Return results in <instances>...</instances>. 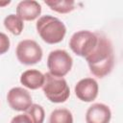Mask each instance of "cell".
I'll return each mask as SVG.
<instances>
[{
    "mask_svg": "<svg viewBox=\"0 0 123 123\" xmlns=\"http://www.w3.org/2000/svg\"><path fill=\"white\" fill-rule=\"evenodd\" d=\"M97 35L96 46L85 59L87 62L90 72L98 78H103L110 74L113 68L114 54L111 40L103 35Z\"/></svg>",
    "mask_w": 123,
    "mask_h": 123,
    "instance_id": "cell-1",
    "label": "cell"
},
{
    "mask_svg": "<svg viewBox=\"0 0 123 123\" xmlns=\"http://www.w3.org/2000/svg\"><path fill=\"white\" fill-rule=\"evenodd\" d=\"M37 31L44 42L55 44L63 39L66 28L59 18L52 15H43L37 22Z\"/></svg>",
    "mask_w": 123,
    "mask_h": 123,
    "instance_id": "cell-2",
    "label": "cell"
},
{
    "mask_svg": "<svg viewBox=\"0 0 123 123\" xmlns=\"http://www.w3.org/2000/svg\"><path fill=\"white\" fill-rule=\"evenodd\" d=\"M42 90L46 98L53 103L65 102L70 95V89L65 79L53 76L49 72L44 74Z\"/></svg>",
    "mask_w": 123,
    "mask_h": 123,
    "instance_id": "cell-3",
    "label": "cell"
},
{
    "mask_svg": "<svg viewBox=\"0 0 123 123\" xmlns=\"http://www.w3.org/2000/svg\"><path fill=\"white\" fill-rule=\"evenodd\" d=\"M97 40V34L90 31L83 30L72 35L69 40V47L77 56L86 58L96 46Z\"/></svg>",
    "mask_w": 123,
    "mask_h": 123,
    "instance_id": "cell-4",
    "label": "cell"
},
{
    "mask_svg": "<svg viewBox=\"0 0 123 123\" xmlns=\"http://www.w3.org/2000/svg\"><path fill=\"white\" fill-rule=\"evenodd\" d=\"M73 60L65 50L51 51L47 58V67L49 73L56 77L65 76L71 69Z\"/></svg>",
    "mask_w": 123,
    "mask_h": 123,
    "instance_id": "cell-5",
    "label": "cell"
},
{
    "mask_svg": "<svg viewBox=\"0 0 123 123\" xmlns=\"http://www.w3.org/2000/svg\"><path fill=\"white\" fill-rule=\"evenodd\" d=\"M17 60L26 65L36 64L42 59V49L41 47L32 39L21 40L15 51Z\"/></svg>",
    "mask_w": 123,
    "mask_h": 123,
    "instance_id": "cell-6",
    "label": "cell"
},
{
    "mask_svg": "<svg viewBox=\"0 0 123 123\" xmlns=\"http://www.w3.org/2000/svg\"><path fill=\"white\" fill-rule=\"evenodd\" d=\"M10 107L17 111H25L32 105V97L28 90L23 87H12L7 95Z\"/></svg>",
    "mask_w": 123,
    "mask_h": 123,
    "instance_id": "cell-7",
    "label": "cell"
},
{
    "mask_svg": "<svg viewBox=\"0 0 123 123\" xmlns=\"http://www.w3.org/2000/svg\"><path fill=\"white\" fill-rule=\"evenodd\" d=\"M98 84L92 78H85L80 80L75 86L76 96L84 102H91L98 95Z\"/></svg>",
    "mask_w": 123,
    "mask_h": 123,
    "instance_id": "cell-8",
    "label": "cell"
},
{
    "mask_svg": "<svg viewBox=\"0 0 123 123\" xmlns=\"http://www.w3.org/2000/svg\"><path fill=\"white\" fill-rule=\"evenodd\" d=\"M111 117L110 108L102 103L91 105L86 113V123H109Z\"/></svg>",
    "mask_w": 123,
    "mask_h": 123,
    "instance_id": "cell-9",
    "label": "cell"
},
{
    "mask_svg": "<svg viewBox=\"0 0 123 123\" xmlns=\"http://www.w3.org/2000/svg\"><path fill=\"white\" fill-rule=\"evenodd\" d=\"M41 13V6L34 0H24L16 7V15L22 20L32 21L37 19Z\"/></svg>",
    "mask_w": 123,
    "mask_h": 123,
    "instance_id": "cell-10",
    "label": "cell"
},
{
    "mask_svg": "<svg viewBox=\"0 0 123 123\" xmlns=\"http://www.w3.org/2000/svg\"><path fill=\"white\" fill-rule=\"evenodd\" d=\"M20 83L30 89H37L44 83V75L38 70L29 69L21 74Z\"/></svg>",
    "mask_w": 123,
    "mask_h": 123,
    "instance_id": "cell-11",
    "label": "cell"
},
{
    "mask_svg": "<svg viewBox=\"0 0 123 123\" xmlns=\"http://www.w3.org/2000/svg\"><path fill=\"white\" fill-rule=\"evenodd\" d=\"M4 26L12 35L18 36L23 31L24 23H23V20L20 17H18L16 14H12H12H9L8 16L5 17Z\"/></svg>",
    "mask_w": 123,
    "mask_h": 123,
    "instance_id": "cell-12",
    "label": "cell"
},
{
    "mask_svg": "<svg viewBox=\"0 0 123 123\" xmlns=\"http://www.w3.org/2000/svg\"><path fill=\"white\" fill-rule=\"evenodd\" d=\"M49 123H73L72 113L66 109L54 110L50 114Z\"/></svg>",
    "mask_w": 123,
    "mask_h": 123,
    "instance_id": "cell-13",
    "label": "cell"
},
{
    "mask_svg": "<svg viewBox=\"0 0 123 123\" xmlns=\"http://www.w3.org/2000/svg\"><path fill=\"white\" fill-rule=\"evenodd\" d=\"M44 3L52 11L59 13H67L75 9V3L73 1H45Z\"/></svg>",
    "mask_w": 123,
    "mask_h": 123,
    "instance_id": "cell-14",
    "label": "cell"
},
{
    "mask_svg": "<svg viewBox=\"0 0 123 123\" xmlns=\"http://www.w3.org/2000/svg\"><path fill=\"white\" fill-rule=\"evenodd\" d=\"M25 113L29 116L32 123H43L44 121V110L37 104H32L31 107L27 111H25Z\"/></svg>",
    "mask_w": 123,
    "mask_h": 123,
    "instance_id": "cell-15",
    "label": "cell"
},
{
    "mask_svg": "<svg viewBox=\"0 0 123 123\" xmlns=\"http://www.w3.org/2000/svg\"><path fill=\"white\" fill-rule=\"evenodd\" d=\"M10 48V39L4 34L0 32V55L5 54Z\"/></svg>",
    "mask_w": 123,
    "mask_h": 123,
    "instance_id": "cell-16",
    "label": "cell"
},
{
    "mask_svg": "<svg viewBox=\"0 0 123 123\" xmlns=\"http://www.w3.org/2000/svg\"><path fill=\"white\" fill-rule=\"evenodd\" d=\"M11 123H32L31 119L29 118V116L26 114V113H23V114H18V115H15Z\"/></svg>",
    "mask_w": 123,
    "mask_h": 123,
    "instance_id": "cell-17",
    "label": "cell"
},
{
    "mask_svg": "<svg viewBox=\"0 0 123 123\" xmlns=\"http://www.w3.org/2000/svg\"><path fill=\"white\" fill-rule=\"evenodd\" d=\"M11 3V1H6V2H0V7L1 6H5V5H9Z\"/></svg>",
    "mask_w": 123,
    "mask_h": 123,
    "instance_id": "cell-18",
    "label": "cell"
}]
</instances>
